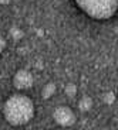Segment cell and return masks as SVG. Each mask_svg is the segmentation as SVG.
Masks as SVG:
<instances>
[{"label":"cell","mask_w":118,"mask_h":130,"mask_svg":"<svg viewBox=\"0 0 118 130\" xmlns=\"http://www.w3.org/2000/svg\"><path fill=\"white\" fill-rule=\"evenodd\" d=\"M3 115L11 126H23L34 117V103L26 95H11L4 102Z\"/></svg>","instance_id":"6da1fadb"},{"label":"cell","mask_w":118,"mask_h":130,"mask_svg":"<svg viewBox=\"0 0 118 130\" xmlns=\"http://www.w3.org/2000/svg\"><path fill=\"white\" fill-rule=\"evenodd\" d=\"M76 3L95 20H108L118 11V0H76Z\"/></svg>","instance_id":"7a4b0ae2"},{"label":"cell","mask_w":118,"mask_h":130,"mask_svg":"<svg viewBox=\"0 0 118 130\" xmlns=\"http://www.w3.org/2000/svg\"><path fill=\"white\" fill-rule=\"evenodd\" d=\"M53 119L57 124L63 127H70L76 123V113L73 112L71 107L64 106V105H60L54 109L53 112Z\"/></svg>","instance_id":"3957f363"},{"label":"cell","mask_w":118,"mask_h":130,"mask_svg":"<svg viewBox=\"0 0 118 130\" xmlns=\"http://www.w3.org/2000/svg\"><path fill=\"white\" fill-rule=\"evenodd\" d=\"M34 84L33 74L29 69H19L13 76V85L17 89H30Z\"/></svg>","instance_id":"277c9868"},{"label":"cell","mask_w":118,"mask_h":130,"mask_svg":"<svg viewBox=\"0 0 118 130\" xmlns=\"http://www.w3.org/2000/svg\"><path fill=\"white\" fill-rule=\"evenodd\" d=\"M92 105H94V102H92V99L90 96H82L81 99L78 101V109L82 112V113H85V112L91 110Z\"/></svg>","instance_id":"5b68a950"},{"label":"cell","mask_w":118,"mask_h":130,"mask_svg":"<svg viewBox=\"0 0 118 130\" xmlns=\"http://www.w3.org/2000/svg\"><path fill=\"white\" fill-rule=\"evenodd\" d=\"M54 93H56V85L53 84V82H49V84L41 89V96L44 98V99H50Z\"/></svg>","instance_id":"8992f818"},{"label":"cell","mask_w":118,"mask_h":130,"mask_svg":"<svg viewBox=\"0 0 118 130\" xmlns=\"http://www.w3.org/2000/svg\"><path fill=\"white\" fill-rule=\"evenodd\" d=\"M64 93H66L68 98L76 96V95H77V86L74 84H67L66 88H64Z\"/></svg>","instance_id":"52a82bcc"},{"label":"cell","mask_w":118,"mask_h":130,"mask_svg":"<svg viewBox=\"0 0 118 130\" xmlns=\"http://www.w3.org/2000/svg\"><path fill=\"white\" fill-rule=\"evenodd\" d=\"M102 99H104V102L107 105H111V103H114V101H115V95L112 93V92H107V93H104Z\"/></svg>","instance_id":"ba28073f"},{"label":"cell","mask_w":118,"mask_h":130,"mask_svg":"<svg viewBox=\"0 0 118 130\" xmlns=\"http://www.w3.org/2000/svg\"><path fill=\"white\" fill-rule=\"evenodd\" d=\"M11 37H13L14 40H20L23 37V31L20 28H17V27H13V28H11Z\"/></svg>","instance_id":"9c48e42d"},{"label":"cell","mask_w":118,"mask_h":130,"mask_svg":"<svg viewBox=\"0 0 118 130\" xmlns=\"http://www.w3.org/2000/svg\"><path fill=\"white\" fill-rule=\"evenodd\" d=\"M6 48V38L3 37V34L0 32V54L3 52V50Z\"/></svg>","instance_id":"30bf717a"},{"label":"cell","mask_w":118,"mask_h":130,"mask_svg":"<svg viewBox=\"0 0 118 130\" xmlns=\"http://www.w3.org/2000/svg\"><path fill=\"white\" fill-rule=\"evenodd\" d=\"M11 0H0V4H9Z\"/></svg>","instance_id":"8fae6325"}]
</instances>
